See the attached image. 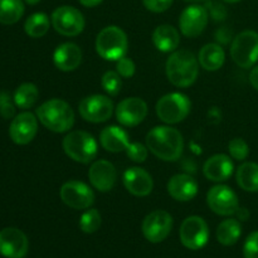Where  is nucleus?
<instances>
[{"label":"nucleus","mask_w":258,"mask_h":258,"mask_svg":"<svg viewBox=\"0 0 258 258\" xmlns=\"http://www.w3.org/2000/svg\"><path fill=\"white\" fill-rule=\"evenodd\" d=\"M208 12L201 5H190L185 8L179 18V27L181 33L188 38L201 35L208 24Z\"/></svg>","instance_id":"obj_15"},{"label":"nucleus","mask_w":258,"mask_h":258,"mask_svg":"<svg viewBox=\"0 0 258 258\" xmlns=\"http://www.w3.org/2000/svg\"><path fill=\"white\" fill-rule=\"evenodd\" d=\"M40 0H25V3H28L29 5H35V4H38Z\"/></svg>","instance_id":"obj_41"},{"label":"nucleus","mask_w":258,"mask_h":258,"mask_svg":"<svg viewBox=\"0 0 258 258\" xmlns=\"http://www.w3.org/2000/svg\"><path fill=\"white\" fill-rule=\"evenodd\" d=\"M185 2H189V3H201V2H206V0H185Z\"/></svg>","instance_id":"obj_43"},{"label":"nucleus","mask_w":258,"mask_h":258,"mask_svg":"<svg viewBox=\"0 0 258 258\" xmlns=\"http://www.w3.org/2000/svg\"><path fill=\"white\" fill-rule=\"evenodd\" d=\"M249 82H251L252 87L258 91V66L254 67L253 70L251 71V73H249Z\"/></svg>","instance_id":"obj_38"},{"label":"nucleus","mask_w":258,"mask_h":258,"mask_svg":"<svg viewBox=\"0 0 258 258\" xmlns=\"http://www.w3.org/2000/svg\"><path fill=\"white\" fill-rule=\"evenodd\" d=\"M143 234L151 243H160L170 234L173 217L165 211H154L143 222Z\"/></svg>","instance_id":"obj_11"},{"label":"nucleus","mask_w":258,"mask_h":258,"mask_svg":"<svg viewBox=\"0 0 258 258\" xmlns=\"http://www.w3.org/2000/svg\"><path fill=\"white\" fill-rule=\"evenodd\" d=\"M24 14V4L22 0H0V23L14 24L19 22Z\"/></svg>","instance_id":"obj_28"},{"label":"nucleus","mask_w":258,"mask_h":258,"mask_svg":"<svg viewBox=\"0 0 258 258\" xmlns=\"http://www.w3.org/2000/svg\"><path fill=\"white\" fill-rule=\"evenodd\" d=\"M29 249V241L24 232L8 227L0 231V254L7 258H24Z\"/></svg>","instance_id":"obj_14"},{"label":"nucleus","mask_w":258,"mask_h":258,"mask_svg":"<svg viewBox=\"0 0 258 258\" xmlns=\"http://www.w3.org/2000/svg\"><path fill=\"white\" fill-rule=\"evenodd\" d=\"M165 71L171 85L185 88L193 85L198 78L199 63L190 50H174L166 60Z\"/></svg>","instance_id":"obj_2"},{"label":"nucleus","mask_w":258,"mask_h":258,"mask_svg":"<svg viewBox=\"0 0 258 258\" xmlns=\"http://www.w3.org/2000/svg\"><path fill=\"white\" fill-rule=\"evenodd\" d=\"M39 97V91L34 83H23L15 90L14 102L19 108H30Z\"/></svg>","instance_id":"obj_29"},{"label":"nucleus","mask_w":258,"mask_h":258,"mask_svg":"<svg viewBox=\"0 0 258 258\" xmlns=\"http://www.w3.org/2000/svg\"><path fill=\"white\" fill-rule=\"evenodd\" d=\"M78 111L83 120L88 122H105L113 112V103L107 96L92 95L83 98L78 105Z\"/></svg>","instance_id":"obj_10"},{"label":"nucleus","mask_w":258,"mask_h":258,"mask_svg":"<svg viewBox=\"0 0 258 258\" xmlns=\"http://www.w3.org/2000/svg\"><path fill=\"white\" fill-rule=\"evenodd\" d=\"M190 107V100L184 93H168L156 103V115L165 123H178L186 118Z\"/></svg>","instance_id":"obj_6"},{"label":"nucleus","mask_w":258,"mask_h":258,"mask_svg":"<svg viewBox=\"0 0 258 258\" xmlns=\"http://www.w3.org/2000/svg\"><path fill=\"white\" fill-rule=\"evenodd\" d=\"M153 42L156 49L164 53H170L176 50L180 43L179 32L169 24L159 25L153 33Z\"/></svg>","instance_id":"obj_24"},{"label":"nucleus","mask_w":258,"mask_h":258,"mask_svg":"<svg viewBox=\"0 0 258 258\" xmlns=\"http://www.w3.org/2000/svg\"><path fill=\"white\" fill-rule=\"evenodd\" d=\"M53 62L55 67L63 72L75 71L82 62V50L75 43H63L55 48L53 53Z\"/></svg>","instance_id":"obj_20"},{"label":"nucleus","mask_w":258,"mask_h":258,"mask_svg":"<svg viewBox=\"0 0 258 258\" xmlns=\"http://www.w3.org/2000/svg\"><path fill=\"white\" fill-rule=\"evenodd\" d=\"M38 117L32 112H22L13 118L10 123V139L18 145H27L38 133Z\"/></svg>","instance_id":"obj_17"},{"label":"nucleus","mask_w":258,"mask_h":258,"mask_svg":"<svg viewBox=\"0 0 258 258\" xmlns=\"http://www.w3.org/2000/svg\"><path fill=\"white\" fill-rule=\"evenodd\" d=\"M168 193L178 202H189L198 194V183L188 174H176L169 180Z\"/></svg>","instance_id":"obj_22"},{"label":"nucleus","mask_w":258,"mask_h":258,"mask_svg":"<svg viewBox=\"0 0 258 258\" xmlns=\"http://www.w3.org/2000/svg\"><path fill=\"white\" fill-rule=\"evenodd\" d=\"M88 179L98 191H110L115 186L117 173L112 163L107 160H97L91 165L88 170Z\"/></svg>","instance_id":"obj_18"},{"label":"nucleus","mask_w":258,"mask_h":258,"mask_svg":"<svg viewBox=\"0 0 258 258\" xmlns=\"http://www.w3.org/2000/svg\"><path fill=\"white\" fill-rule=\"evenodd\" d=\"M148 146L143 145V144L130 143L126 149V154L135 163H144L148 158Z\"/></svg>","instance_id":"obj_34"},{"label":"nucleus","mask_w":258,"mask_h":258,"mask_svg":"<svg viewBox=\"0 0 258 258\" xmlns=\"http://www.w3.org/2000/svg\"><path fill=\"white\" fill-rule=\"evenodd\" d=\"M223 2L231 3V4H233V3H238V2H241V0H223Z\"/></svg>","instance_id":"obj_42"},{"label":"nucleus","mask_w":258,"mask_h":258,"mask_svg":"<svg viewBox=\"0 0 258 258\" xmlns=\"http://www.w3.org/2000/svg\"><path fill=\"white\" fill-rule=\"evenodd\" d=\"M122 181L127 191L136 197H146L153 191V178L146 170L141 168H128L123 173Z\"/></svg>","instance_id":"obj_19"},{"label":"nucleus","mask_w":258,"mask_h":258,"mask_svg":"<svg viewBox=\"0 0 258 258\" xmlns=\"http://www.w3.org/2000/svg\"><path fill=\"white\" fill-rule=\"evenodd\" d=\"M60 199L73 209H87L95 203V194L87 184L78 180H68L60 188Z\"/></svg>","instance_id":"obj_12"},{"label":"nucleus","mask_w":258,"mask_h":258,"mask_svg":"<svg viewBox=\"0 0 258 258\" xmlns=\"http://www.w3.org/2000/svg\"><path fill=\"white\" fill-rule=\"evenodd\" d=\"M228 151L231 154V156L236 160H244L247 159L249 154V148H248V144L241 138H236L233 140L229 141L228 144Z\"/></svg>","instance_id":"obj_33"},{"label":"nucleus","mask_w":258,"mask_h":258,"mask_svg":"<svg viewBox=\"0 0 258 258\" xmlns=\"http://www.w3.org/2000/svg\"><path fill=\"white\" fill-rule=\"evenodd\" d=\"M203 173L208 180L221 183L231 178L233 174V163L231 158L224 154H216L206 161L203 166Z\"/></svg>","instance_id":"obj_21"},{"label":"nucleus","mask_w":258,"mask_h":258,"mask_svg":"<svg viewBox=\"0 0 258 258\" xmlns=\"http://www.w3.org/2000/svg\"><path fill=\"white\" fill-rule=\"evenodd\" d=\"M63 150L72 160L81 164H88L97 155V141L91 134L82 130L71 131L63 139Z\"/></svg>","instance_id":"obj_5"},{"label":"nucleus","mask_w":258,"mask_h":258,"mask_svg":"<svg viewBox=\"0 0 258 258\" xmlns=\"http://www.w3.org/2000/svg\"><path fill=\"white\" fill-rule=\"evenodd\" d=\"M231 57L238 67H253L258 60V33L254 30L239 33L232 42Z\"/></svg>","instance_id":"obj_7"},{"label":"nucleus","mask_w":258,"mask_h":258,"mask_svg":"<svg viewBox=\"0 0 258 258\" xmlns=\"http://www.w3.org/2000/svg\"><path fill=\"white\" fill-rule=\"evenodd\" d=\"M224 59H226V54H224L223 48L216 43L206 44L199 50L198 62L206 71H211V72L218 71L223 66Z\"/></svg>","instance_id":"obj_25"},{"label":"nucleus","mask_w":258,"mask_h":258,"mask_svg":"<svg viewBox=\"0 0 258 258\" xmlns=\"http://www.w3.org/2000/svg\"><path fill=\"white\" fill-rule=\"evenodd\" d=\"M144 5L148 10L153 13L166 12L173 4V0H143Z\"/></svg>","instance_id":"obj_37"},{"label":"nucleus","mask_w":258,"mask_h":258,"mask_svg":"<svg viewBox=\"0 0 258 258\" xmlns=\"http://www.w3.org/2000/svg\"><path fill=\"white\" fill-rule=\"evenodd\" d=\"M101 223H102V219H101L100 212L97 209H87L81 216L80 228L85 233L92 234L100 229Z\"/></svg>","instance_id":"obj_31"},{"label":"nucleus","mask_w":258,"mask_h":258,"mask_svg":"<svg viewBox=\"0 0 258 258\" xmlns=\"http://www.w3.org/2000/svg\"><path fill=\"white\" fill-rule=\"evenodd\" d=\"M120 77L121 76L117 72H115V71H107L102 76L101 85H102V88L107 95L117 96L120 93L121 86H122Z\"/></svg>","instance_id":"obj_32"},{"label":"nucleus","mask_w":258,"mask_h":258,"mask_svg":"<svg viewBox=\"0 0 258 258\" xmlns=\"http://www.w3.org/2000/svg\"><path fill=\"white\" fill-rule=\"evenodd\" d=\"M148 115V105L139 97L125 98L116 107V118L126 127L138 126Z\"/></svg>","instance_id":"obj_16"},{"label":"nucleus","mask_w":258,"mask_h":258,"mask_svg":"<svg viewBox=\"0 0 258 258\" xmlns=\"http://www.w3.org/2000/svg\"><path fill=\"white\" fill-rule=\"evenodd\" d=\"M52 25L60 35L76 37L85 29V18L77 8L63 5L52 13Z\"/></svg>","instance_id":"obj_8"},{"label":"nucleus","mask_w":258,"mask_h":258,"mask_svg":"<svg viewBox=\"0 0 258 258\" xmlns=\"http://www.w3.org/2000/svg\"><path fill=\"white\" fill-rule=\"evenodd\" d=\"M244 258H258V231L252 232L247 237L243 246Z\"/></svg>","instance_id":"obj_36"},{"label":"nucleus","mask_w":258,"mask_h":258,"mask_svg":"<svg viewBox=\"0 0 258 258\" xmlns=\"http://www.w3.org/2000/svg\"><path fill=\"white\" fill-rule=\"evenodd\" d=\"M83 7L86 8H93V7H97L100 5L103 0H78Z\"/></svg>","instance_id":"obj_39"},{"label":"nucleus","mask_w":258,"mask_h":258,"mask_svg":"<svg viewBox=\"0 0 258 258\" xmlns=\"http://www.w3.org/2000/svg\"><path fill=\"white\" fill-rule=\"evenodd\" d=\"M135 63L133 62V59L128 57H122L117 60V64H116V72L121 76L122 78H131L135 75Z\"/></svg>","instance_id":"obj_35"},{"label":"nucleus","mask_w":258,"mask_h":258,"mask_svg":"<svg viewBox=\"0 0 258 258\" xmlns=\"http://www.w3.org/2000/svg\"><path fill=\"white\" fill-rule=\"evenodd\" d=\"M236 214L238 216V218L241 219V221H247L249 217L248 211H247L246 208H238V211L236 212Z\"/></svg>","instance_id":"obj_40"},{"label":"nucleus","mask_w":258,"mask_h":258,"mask_svg":"<svg viewBox=\"0 0 258 258\" xmlns=\"http://www.w3.org/2000/svg\"><path fill=\"white\" fill-rule=\"evenodd\" d=\"M49 29V18L44 13H34L30 15L24 24V30L29 37L42 38Z\"/></svg>","instance_id":"obj_30"},{"label":"nucleus","mask_w":258,"mask_h":258,"mask_svg":"<svg viewBox=\"0 0 258 258\" xmlns=\"http://www.w3.org/2000/svg\"><path fill=\"white\" fill-rule=\"evenodd\" d=\"M208 207L218 216H233L238 211L237 194L227 185H216L207 194Z\"/></svg>","instance_id":"obj_13"},{"label":"nucleus","mask_w":258,"mask_h":258,"mask_svg":"<svg viewBox=\"0 0 258 258\" xmlns=\"http://www.w3.org/2000/svg\"><path fill=\"white\" fill-rule=\"evenodd\" d=\"M127 35L121 28L108 25L98 33L96 38V52L106 60L117 62L127 52Z\"/></svg>","instance_id":"obj_4"},{"label":"nucleus","mask_w":258,"mask_h":258,"mask_svg":"<svg viewBox=\"0 0 258 258\" xmlns=\"http://www.w3.org/2000/svg\"><path fill=\"white\" fill-rule=\"evenodd\" d=\"M37 117L44 127L53 133H67L75 125V112L70 103L59 98L45 101L37 108Z\"/></svg>","instance_id":"obj_3"},{"label":"nucleus","mask_w":258,"mask_h":258,"mask_svg":"<svg viewBox=\"0 0 258 258\" xmlns=\"http://www.w3.org/2000/svg\"><path fill=\"white\" fill-rule=\"evenodd\" d=\"M179 237H180V242L184 247L191 249V251H198L208 243V224L202 217H188L181 223Z\"/></svg>","instance_id":"obj_9"},{"label":"nucleus","mask_w":258,"mask_h":258,"mask_svg":"<svg viewBox=\"0 0 258 258\" xmlns=\"http://www.w3.org/2000/svg\"><path fill=\"white\" fill-rule=\"evenodd\" d=\"M146 146L156 158L176 161L183 154V135L170 126H156L146 135Z\"/></svg>","instance_id":"obj_1"},{"label":"nucleus","mask_w":258,"mask_h":258,"mask_svg":"<svg viewBox=\"0 0 258 258\" xmlns=\"http://www.w3.org/2000/svg\"><path fill=\"white\" fill-rule=\"evenodd\" d=\"M237 184L243 190L256 193L258 191V164L244 163L237 169Z\"/></svg>","instance_id":"obj_26"},{"label":"nucleus","mask_w":258,"mask_h":258,"mask_svg":"<svg viewBox=\"0 0 258 258\" xmlns=\"http://www.w3.org/2000/svg\"><path fill=\"white\" fill-rule=\"evenodd\" d=\"M217 239L223 246H233L242 234V227L237 219H226L217 228Z\"/></svg>","instance_id":"obj_27"},{"label":"nucleus","mask_w":258,"mask_h":258,"mask_svg":"<svg viewBox=\"0 0 258 258\" xmlns=\"http://www.w3.org/2000/svg\"><path fill=\"white\" fill-rule=\"evenodd\" d=\"M100 143L105 150L110 153H120V151H126L130 144V138L123 128L113 125L107 126L101 131Z\"/></svg>","instance_id":"obj_23"}]
</instances>
